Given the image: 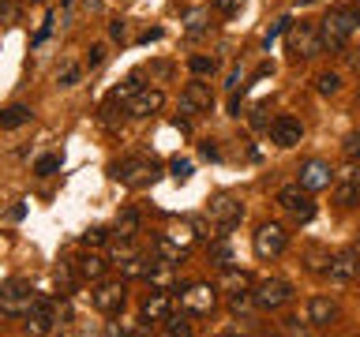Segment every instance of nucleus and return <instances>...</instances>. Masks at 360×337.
Returning a JSON list of instances; mask_svg holds the SVG:
<instances>
[{
  "mask_svg": "<svg viewBox=\"0 0 360 337\" xmlns=\"http://www.w3.org/2000/svg\"><path fill=\"white\" fill-rule=\"evenodd\" d=\"M356 27H360V8H338V11H330V15L323 19V27H319L323 53H326V49H330V53L345 49Z\"/></svg>",
  "mask_w": 360,
  "mask_h": 337,
  "instance_id": "nucleus-1",
  "label": "nucleus"
},
{
  "mask_svg": "<svg viewBox=\"0 0 360 337\" xmlns=\"http://www.w3.org/2000/svg\"><path fill=\"white\" fill-rule=\"evenodd\" d=\"M34 300H38V292H34V285L22 277H11L0 285V315H8V319H27Z\"/></svg>",
  "mask_w": 360,
  "mask_h": 337,
  "instance_id": "nucleus-2",
  "label": "nucleus"
},
{
  "mask_svg": "<svg viewBox=\"0 0 360 337\" xmlns=\"http://www.w3.org/2000/svg\"><path fill=\"white\" fill-rule=\"evenodd\" d=\"M158 176V161L154 157H124L112 165V180H120L124 187H143Z\"/></svg>",
  "mask_w": 360,
  "mask_h": 337,
  "instance_id": "nucleus-3",
  "label": "nucleus"
},
{
  "mask_svg": "<svg viewBox=\"0 0 360 337\" xmlns=\"http://www.w3.org/2000/svg\"><path fill=\"white\" fill-rule=\"evenodd\" d=\"M278 206L289 213L292 221H311L315 218V202H311V191L304 184H289L278 191Z\"/></svg>",
  "mask_w": 360,
  "mask_h": 337,
  "instance_id": "nucleus-4",
  "label": "nucleus"
},
{
  "mask_svg": "<svg viewBox=\"0 0 360 337\" xmlns=\"http://www.w3.org/2000/svg\"><path fill=\"white\" fill-rule=\"evenodd\" d=\"M255 308L259 311H278V308H285V303L292 300V285L289 281H281V277H266V281H259L255 285Z\"/></svg>",
  "mask_w": 360,
  "mask_h": 337,
  "instance_id": "nucleus-5",
  "label": "nucleus"
},
{
  "mask_svg": "<svg viewBox=\"0 0 360 337\" xmlns=\"http://www.w3.org/2000/svg\"><path fill=\"white\" fill-rule=\"evenodd\" d=\"M180 308L188 315H210L218 308V289H214L210 281H195V285H188L180 292Z\"/></svg>",
  "mask_w": 360,
  "mask_h": 337,
  "instance_id": "nucleus-6",
  "label": "nucleus"
},
{
  "mask_svg": "<svg viewBox=\"0 0 360 337\" xmlns=\"http://www.w3.org/2000/svg\"><path fill=\"white\" fill-rule=\"evenodd\" d=\"M285 247H289V232L278 221H266L255 229V255L259 258H278V255H285Z\"/></svg>",
  "mask_w": 360,
  "mask_h": 337,
  "instance_id": "nucleus-7",
  "label": "nucleus"
},
{
  "mask_svg": "<svg viewBox=\"0 0 360 337\" xmlns=\"http://www.w3.org/2000/svg\"><path fill=\"white\" fill-rule=\"evenodd\" d=\"M90 303L101 315H117L124 303H128V285L124 281H98V289L90 292Z\"/></svg>",
  "mask_w": 360,
  "mask_h": 337,
  "instance_id": "nucleus-8",
  "label": "nucleus"
},
{
  "mask_svg": "<svg viewBox=\"0 0 360 337\" xmlns=\"http://www.w3.org/2000/svg\"><path fill=\"white\" fill-rule=\"evenodd\" d=\"M326 277H330L334 285H349V281H356L360 277V247H345V251L330 255Z\"/></svg>",
  "mask_w": 360,
  "mask_h": 337,
  "instance_id": "nucleus-9",
  "label": "nucleus"
},
{
  "mask_svg": "<svg viewBox=\"0 0 360 337\" xmlns=\"http://www.w3.org/2000/svg\"><path fill=\"white\" fill-rule=\"evenodd\" d=\"M207 213H210V221L218 225L221 232H229L233 225H240L244 206H240V199H233V195H214L210 206H207Z\"/></svg>",
  "mask_w": 360,
  "mask_h": 337,
  "instance_id": "nucleus-10",
  "label": "nucleus"
},
{
  "mask_svg": "<svg viewBox=\"0 0 360 337\" xmlns=\"http://www.w3.org/2000/svg\"><path fill=\"white\" fill-rule=\"evenodd\" d=\"M56 322H60L56 300H49V296H38V300L30 303V311H27V330H30V333H49Z\"/></svg>",
  "mask_w": 360,
  "mask_h": 337,
  "instance_id": "nucleus-11",
  "label": "nucleus"
},
{
  "mask_svg": "<svg viewBox=\"0 0 360 337\" xmlns=\"http://www.w3.org/2000/svg\"><path fill=\"white\" fill-rule=\"evenodd\" d=\"M289 53L297 56V60H311V56H319L323 53L319 30H315L311 22H300V27L292 30V38H289Z\"/></svg>",
  "mask_w": 360,
  "mask_h": 337,
  "instance_id": "nucleus-12",
  "label": "nucleus"
},
{
  "mask_svg": "<svg viewBox=\"0 0 360 337\" xmlns=\"http://www.w3.org/2000/svg\"><path fill=\"white\" fill-rule=\"evenodd\" d=\"M210 105H214L210 83H202V75L191 79V83L184 86V94H180V109L184 112H210Z\"/></svg>",
  "mask_w": 360,
  "mask_h": 337,
  "instance_id": "nucleus-13",
  "label": "nucleus"
},
{
  "mask_svg": "<svg viewBox=\"0 0 360 337\" xmlns=\"http://www.w3.org/2000/svg\"><path fill=\"white\" fill-rule=\"evenodd\" d=\"M300 139H304V124L297 117H274L270 120V143H278L281 150L297 146Z\"/></svg>",
  "mask_w": 360,
  "mask_h": 337,
  "instance_id": "nucleus-14",
  "label": "nucleus"
},
{
  "mask_svg": "<svg viewBox=\"0 0 360 337\" xmlns=\"http://www.w3.org/2000/svg\"><path fill=\"white\" fill-rule=\"evenodd\" d=\"M300 184L308 187V191H326L334 184V168L319 161V157H311V161H304L300 165Z\"/></svg>",
  "mask_w": 360,
  "mask_h": 337,
  "instance_id": "nucleus-15",
  "label": "nucleus"
},
{
  "mask_svg": "<svg viewBox=\"0 0 360 337\" xmlns=\"http://www.w3.org/2000/svg\"><path fill=\"white\" fill-rule=\"evenodd\" d=\"M72 270H75L79 281H101V277H105V270H109V258L86 247V255H79Z\"/></svg>",
  "mask_w": 360,
  "mask_h": 337,
  "instance_id": "nucleus-16",
  "label": "nucleus"
},
{
  "mask_svg": "<svg viewBox=\"0 0 360 337\" xmlns=\"http://www.w3.org/2000/svg\"><path fill=\"white\" fill-rule=\"evenodd\" d=\"M169 315H173V296H169V289H158L143 300V322H165Z\"/></svg>",
  "mask_w": 360,
  "mask_h": 337,
  "instance_id": "nucleus-17",
  "label": "nucleus"
},
{
  "mask_svg": "<svg viewBox=\"0 0 360 337\" xmlns=\"http://www.w3.org/2000/svg\"><path fill=\"white\" fill-rule=\"evenodd\" d=\"M338 319V303L330 296H311L308 300V322L315 326V330H326Z\"/></svg>",
  "mask_w": 360,
  "mask_h": 337,
  "instance_id": "nucleus-18",
  "label": "nucleus"
},
{
  "mask_svg": "<svg viewBox=\"0 0 360 337\" xmlns=\"http://www.w3.org/2000/svg\"><path fill=\"white\" fill-rule=\"evenodd\" d=\"M162 105H165L162 90H139V94L131 98V105H128V117H150V112H158Z\"/></svg>",
  "mask_w": 360,
  "mask_h": 337,
  "instance_id": "nucleus-19",
  "label": "nucleus"
},
{
  "mask_svg": "<svg viewBox=\"0 0 360 337\" xmlns=\"http://www.w3.org/2000/svg\"><path fill=\"white\" fill-rule=\"evenodd\" d=\"M334 206H338V210L360 206V180H356L353 173H345V180L334 187Z\"/></svg>",
  "mask_w": 360,
  "mask_h": 337,
  "instance_id": "nucleus-20",
  "label": "nucleus"
},
{
  "mask_svg": "<svg viewBox=\"0 0 360 337\" xmlns=\"http://www.w3.org/2000/svg\"><path fill=\"white\" fill-rule=\"evenodd\" d=\"M22 124H30V109L27 105H8L0 109V131H15Z\"/></svg>",
  "mask_w": 360,
  "mask_h": 337,
  "instance_id": "nucleus-21",
  "label": "nucleus"
},
{
  "mask_svg": "<svg viewBox=\"0 0 360 337\" xmlns=\"http://www.w3.org/2000/svg\"><path fill=\"white\" fill-rule=\"evenodd\" d=\"M150 270H154V263H146V258H139V255H128L120 263V274L124 277H150Z\"/></svg>",
  "mask_w": 360,
  "mask_h": 337,
  "instance_id": "nucleus-22",
  "label": "nucleus"
},
{
  "mask_svg": "<svg viewBox=\"0 0 360 337\" xmlns=\"http://www.w3.org/2000/svg\"><path fill=\"white\" fill-rule=\"evenodd\" d=\"M139 90H143V83H139V75H128V83H124V86H117V90H112V94H109V101H105V105H117V101H124V98H131V94H139Z\"/></svg>",
  "mask_w": 360,
  "mask_h": 337,
  "instance_id": "nucleus-23",
  "label": "nucleus"
},
{
  "mask_svg": "<svg viewBox=\"0 0 360 337\" xmlns=\"http://www.w3.org/2000/svg\"><path fill=\"white\" fill-rule=\"evenodd\" d=\"M315 90H319V94H338V90H342V75L338 72H319L315 75Z\"/></svg>",
  "mask_w": 360,
  "mask_h": 337,
  "instance_id": "nucleus-24",
  "label": "nucleus"
},
{
  "mask_svg": "<svg viewBox=\"0 0 360 337\" xmlns=\"http://www.w3.org/2000/svg\"><path fill=\"white\" fill-rule=\"evenodd\" d=\"M169 240H176L180 247H191L199 240V232H195V225H176V229H169Z\"/></svg>",
  "mask_w": 360,
  "mask_h": 337,
  "instance_id": "nucleus-25",
  "label": "nucleus"
},
{
  "mask_svg": "<svg viewBox=\"0 0 360 337\" xmlns=\"http://www.w3.org/2000/svg\"><path fill=\"white\" fill-rule=\"evenodd\" d=\"M210 258H214V263H218L221 270L233 266V247L225 244V240H214V244H210Z\"/></svg>",
  "mask_w": 360,
  "mask_h": 337,
  "instance_id": "nucleus-26",
  "label": "nucleus"
},
{
  "mask_svg": "<svg viewBox=\"0 0 360 337\" xmlns=\"http://www.w3.org/2000/svg\"><path fill=\"white\" fill-rule=\"evenodd\" d=\"M252 285V277L244 274V270H233V266H225V289H233V292H240Z\"/></svg>",
  "mask_w": 360,
  "mask_h": 337,
  "instance_id": "nucleus-27",
  "label": "nucleus"
},
{
  "mask_svg": "<svg viewBox=\"0 0 360 337\" xmlns=\"http://www.w3.org/2000/svg\"><path fill=\"white\" fill-rule=\"evenodd\" d=\"M188 34H202L207 30V19H210V11L207 8H195V11H188Z\"/></svg>",
  "mask_w": 360,
  "mask_h": 337,
  "instance_id": "nucleus-28",
  "label": "nucleus"
},
{
  "mask_svg": "<svg viewBox=\"0 0 360 337\" xmlns=\"http://www.w3.org/2000/svg\"><path fill=\"white\" fill-rule=\"evenodd\" d=\"M117 229H120V236L128 240V236H135V229H139V218H135L131 210H124L120 218H117Z\"/></svg>",
  "mask_w": 360,
  "mask_h": 337,
  "instance_id": "nucleus-29",
  "label": "nucleus"
},
{
  "mask_svg": "<svg viewBox=\"0 0 360 337\" xmlns=\"http://www.w3.org/2000/svg\"><path fill=\"white\" fill-rule=\"evenodd\" d=\"M191 72L195 75H214L218 72V60H214V56H191Z\"/></svg>",
  "mask_w": 360,
  "mask_h": 337,
  "instance_id": "nucleus-30",
  "label": "nucleus"
},
{
  "mask_svg": "<svg viewBox=\"0 0 360 337\" xmlns=\"http://www.w3.org/2000/svg\"><path fill=\"white\" fill-rule=\"evenodd\" d=\"M56 168H60V157H56V154H45V157H38V165H34V173H38V176H53Z\"/></svg>",
  "mask_w": 360,
  "mask_h": 337,
  "instance_id": "nucleus-31",
  "label": "nucleus"
},
{
  "mask_svg": "<svg viewBox=\"0 0 360 337\" xmlns=\"http://www.w3.org/2000/svg\"><path fill=\"white\" fill-rule=\"evenodd\" d=\"M165 337H188L191 333V322H184V319H165V330H162Z\"/></svg>",
  "mask_w": 360,
  "mask_h": 337,
  "instance_id": "nucleus-32",
  "label": "nucleus"
},
{
  "mask_svg": "<svg viewBox=\"0 0 360 337\" xmlns=\"http://www.w3.org/2000/svg\"><path fill=\"white\" fill-rule=\"evenodd\" d=\"M105 240H109V232H105V229H86L83 236H79V244H83V247H101Z\"/></svg>",
  "mask_w": 360,
  "mask_h": 337,
  "instance_id": "nucleus-33",
  "label": "nucleus"
},
{
  "mask_svg": "<svg viewBox=\"0 0 360 337\" xmlns=\"http://www.w3.org/2000/svg\"><path fill=\"white\" fill-rule=\"evenodd\" d=\"M210 8L218 11V15H225V19H233L236 11H240V0H210Z\"/></svg>",
  "mask_w": 360,
  "mask_h": 337,
  "instance_id": "nucleus-34",
  "label": "nucleus"
},
{
  "mask_svg": "<svg viewBox=\"0 0 360 337\" xmlns=\"http://www.w3.org/2000/svg\"><path fill=\"white\" fill-rule=\"evenodd\" d=\"M308 326H311L308 319H304V322L300 319H285V322H281V333H308Z\"/></svg>",
  "mask_w": 360,
  "mask_h": 337,
  "instance_id": "nucleus-35",
  "label": "nucleus"
},
{
  "mask_svg": "<svg viewBox=\"0 0 360 337\" xmlns=\"http://www.w3.org/2000/svg\"><path fill=\"white\" fill-rule=\"evenodd\" d=\"M169 173H173L176 180H188V176H191V161H184V157H176V161L169 165Z\"/></svg>",
  "mask_w": 360,
  "mask_h": 337,
  "instance_id": "nucleus-36",
  "label": "nucleus"
},
{
  "mask_svg": "<svg viewBox=\"0 0 360 337\" xmlns=\"http://www.w3.org/2000/svg\"><path fill=\"white\" fill-rule=\"evenodd\" d=\"M79 75H83L79 67H64V72H60V86H75V83H79Z\"/></svg>",
  "mask_w": 360,
  "mask_h": 337,
  "instance_id": "nucleus-37",
  "label": "nucleus"
},
{
  "mask_svg": "<svg viewBox=\"0 0 360 337\" xmlns=\"http://www.w3.org/2000/svg\"><path fill=\"white\" fill-rule=\"evenodd\" d=\"M101 60H105V45H94V49H90V56H86V64H90V67H101Z\"/></svg>",
  "mask_w": 360,
  "mask_h": 337,
  "instance_id": "nucleus-38",
  "label": "nucleus"
},
{
  "mask_svg": "<svg viewBox=\"0 0 360 337\" xmlns=\"http://www.w3.org/2000/svg\"><path fill=\"white\" fill-rule=\"evenodd\" d=\"M109 34H112L117 41H124V34H128V22H124V19H112V22H109Z\"/></svg>",
  "mask_w": 360,
  "mask_h": 337,
  "instance_id": "nucleus-39",
  "label": "nucleus"
},
{
  "mask_svg": "<svg viewBox=\"0 0 360 337\" xmlns=\"http://www.w3.org/2000/svg\"><path fill=\"white\" fill-rule=\"evenodd\" d=\"M285 27H289V19H281L278 27H270V30H266V38H263V45H266V49H270V45H274V38H278V34L285 30Z\"/></svg>",
  "mask_w": 360,
  "mask_h": 337,
  "instance_id": "nucleus-40",
  "label": "nucleus"
},
{
  "mask_svg": "<svg viewBox=\"0 0 360 337\" xmlns=\"http://www.w3.org/2000/svg\"><path fill=\"white\" fill-rule=\"evenodd\" d=\"M345 154H349V161H360V135H353V139L345 143Z\"/></svg>",
  "mask_w": 360,
  "mask_h": 337,
  "instance_id": "nucleus-41",
  "label": "nucleus"
},
{
  "mask_svg": "<svg viewBox=\"0 0 360 337\" xmlns=\"http://www.w3.org/2000/svg\"><path fill=\"white\" fill-rule=\"evenodd\" d=\"M202 157H207V161H214V157H218V146L207 143V146H202Z\"/></svg>",
  "mask_w": 360,
  "mask_h": 337,
  "instance_id": "nucleus-42",
  "label": "nucleus"
},
{
  "mask_svg": "<svg viewBox=\"0 0 360 337\" xmlns=\"http://www.w3.org/2000/svg\"><path fill=\"white\" fill-rule=\"evenodd\" d=\"M353 67H356V75H360V53L353 56Z\"/></svg>",
  "mask_w": 360,
  "mask_h": 337,
  "instance_id": "nucleus-43",
  "label": "nucleus"
},
{
  "mask_svg": "<svg viewBox=\"0 0 360 337\" xmlns=\"http://www.w3.org/2000/svg\"><path fill=\"white\" fill-rule=\"evenodd\" d=\"M64 4H75V0H64Z\"/></svg>",
  "mask_w": 360,
  "mask_h": 337,
  "instance_id": "nucleus-44",
  "label": "nucleus"
},
{
  "mask_svg": "<svg viewBox=\"0 0 360 337\" xmlns=\"http://www.w3.org/2000/svg\"><path fill=\"white\" fill-rule=\"evenodd\" d=\"M300 4H311V0H300Z\"/></svg>",
  "mask_w": 360,
  "mask_h": 337,
  "instance_id": "nucleus-45",
  "label": "nucleus"
}]
</instances>
